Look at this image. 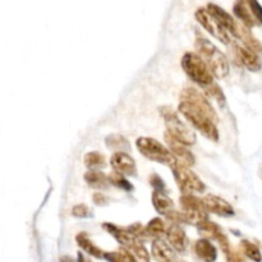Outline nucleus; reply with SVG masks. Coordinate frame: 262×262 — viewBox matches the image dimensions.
<instances>
[{"mask_svg": "<svg viewBox=\"0 0 262 262\" xmlns=\"http://www.w3.org/2000/svg\"><path fill=\"white\" fill-rule=\"evenodd\" d=\"M178 110L202 136L212 142L219 141L218 115L210 101L196 88H184Z\"/></svg>", "mask_w": 262, "mask_h": 262, "instance_id": "f257e3e1", "label": "nucleus"}, {"mask_svg": "<svg viewBox=\"0 0 262 262\" xmlns=\"http://www.w3.org/2000/svg\"><path fill=\"white\" fill-rule=\"evenodd\" d=\"M196 49L198 55L207 64L211 73L216 78H225L229 75V62L224 53L219 50L209 40L198 37L196 41Z\"/></svg>", "mask_w": 262, "mask_h": 262, "instance_id": "f03ea898", "label": "nucleus"}, {"mask_svg": "<svg viewBox=\"0 0 262 262\" xmlns=\"http://www.w3.org/2000/svg\"><path fill=\"white\" fill-rule=\"evenodd\" d=\"M182 68L184 73L189 77L192 81L200 84L201 87L207 88L214 83V75L211 73L207 64L202 60L198 54L186 53L182 58Z\"/></svg>", "mask_w": 262, "mask_h": 262, "instance_id": "7ed1b4c3", "label": "nucleus"}, {"mask_svg": "<svg viewBox=\"0 0 262 262\" xmlns=\"http://www.w3.org/2000/svg\"><path fill=\"white\" fill-rule=\"evenodd\" d=\"M136 147L140 151L141 155H144L146 159L155 161L157 164L168 165L170 168L177 164V160L173 156L168 147H165L159 141L151 137H140L136 141Z\"/></svg>", "mask_w": 262, "mask_h": 262, "instance_id": "20e7f679", "label": "nucleus"}, {"mask_svg": "<svg viewBox=\"0 0 262 262\" xmlns=\"http://www.w3.org/2000/svg\"><path fill=\"white\" fill-rule=\"evenodd\" d=\"M161 116L165 123L166 132L170 136L175 138V140L181 141L182 144L187 145V146H192L196 144V134L192 129L188 127L187 124H184L182 122V119L172 108L169 106H164L160 109Z\"/></svg>", "mask_w": 262, "mask_h": 262, "instance_id": "39448f33", "label": "nucleus"}, {"mask_svg": "<svg viewBox=\"0 0 262 262\" xmlns=\"http://www.w3.org/2000/svg\"><path fill=\"white\" fill-rule=\"evenodd\" d=\"M172 170L173 177L183 194H194L205 192L206 189L205 183L188 166H184L177 162L172 168Z\"/></svg>", "mask_w": 262, "mask_h": 262, "instance_id": "423d86ee", "label": "nucleus"}, {"mask_svg": "<svg viewBox=\"0 0 262 262\" xmlns=\"http://www.w3.org/2000/svg\"><path fill=\"white\" fill-rule=\"evenodd\" d=\"M181 207L182 214L184 216L186 223L197 225L200 223L207 220V210L203 205L202 198H198L194 194H183L181 197Z\"/></svg>", "mask_w": 262, "mask_h": 262, "instance_id": "0eeeda50", "label": "nucleus"}, {"mask_svg": "<svg viewBox=\"0 0 262 262\" xmlns=\"http://www.w3.org/2000/svg\"><path fill=\"white\" fill-rule=\"evenodd\" d=\"M196 19L197 22L200 23L210 35H212L216 40H219L223 44L228 45L230 44V34L228 32V30L219 22L218 19L215 17H212L211 13L207 10V8H200V9L196 12Z\"/></svg>", "mask_w": 262, "mask_h": 262, "instance_id": "6e6552de", "label": "nucleus"}, {"mask_svg": "<svg viewBox=\"0 0 262 262\" xmlns=\"http://www.w3.org/2000/svg\"><path fill=\"white\" fill-rule=\"evenodd\" d=\"M164 138H165V142L166 145H168V149L170 150V152L173 153V156L175 157V160H177L178 164H182V165L190 168V166L196 162L193 153L190 152L187 145L182 144L181 141L175 140L168 132L164 134Z\"/></svg>", "mask_w": 262, "mask_h": 262, "instance_id": "1a4fd4ad", "label": "nucleus"}, {"mask_svg": "<svg viewBox=\"0 0 262 262\" xmlns=\"http://www.w3.org/2000/svg\"><path fill=\"white\" fill-rule=\"evenodd\" d=\"M110 165L114 172L120 173L125 177H136L137 166L133 157L128 152H114L110 157Z\"/></svg>", "mask_w": 262, "mask_h": 262, "instance_id": "9d476101", "label": "nucleus"}, {"mask_svg": "<svg viewBox=\"0 0 262 262\" xmlns=\"http://www.w3.org/2000/svg\"><path fill=\"white\" fill-rule=\"evenodd\" d=\"M203 205L206 207L209 212H212L218 216H223V218H230L235 214L234 209L231 206L228 201H225L224 198L219 196H214V194H207L202 198Z\"/></svg>", "mask_w": 262, "mask_h": 262, "instance_id": "9b49d317", "label": "nucleus"}, {"mask_svg": "<svg viewBox=\"0 0 262 262\" xmlns=\"http://www.w3.org/2000/svg\"><path fill=\"white\" fill-rule=\"evenodd\" d=\"M207 10L211 13L212 17H215L219 22L222 23V25L224 26L226 30H228L229 34L233 35V36H235V37H238V36H239V27L240 26H238V23L235 22L234 18H233V17L229 14V13L225 12V10L223 9V8H220L219 5H215V4H211V3L207 5Z\"/></svg>", "mask_w": 262, "mask_h": 262, "instance_id": "f8f14e48", "label": "nucleus"}, {"mask_svg": "<svg viewBox=\"0 0 262 262\" xmlns=\"http://www.w3.org/2000/svg\"><path fill=\"white\" fill-rule=\"evenodd\" d=\"M166 239L173 250L177 252H184L187 250L188 238L186 235V231L182 229L179 224H172L168 226L166 230Z\"/></svg>", "mask_w": 262, "mask_h": 262, "instance_id": "ddd939ff", "label": "nucleus"}, {"mask_svg": "<svg viewBox=\"0 0 262 262\" xmlns=\"http://www.w3.org/2000/svg\"><path fill=\"white\" fill-rule=\"evenodd\" d=\"M235 49H237L238 59L240 60V63H242L248 71H251V72H259L260 69L262 68V63L261 59H260V55H257L256 53H253L250 49H247L244 45H237Z\"/></svg>", "mask_w": 262, "mask_h": 262, "instance_id": "4468645a", "label": "nucleus"}, {"mask_svg": "<svg viewBox=\"0 0 262 262\" xmlns=\"http://www.w3.org/2000/svg\"><path fill=\"white\" fill-rule=\"evenodd\" d=\"M194 252L203 262H215L218 259L216 247L206 238H201L194 243Z\"/></svg>", "mask_w": 262, "mask_h": 262, "instance_id": "2eb2a0df", "label": "nucleus"}, {"mask_svg": "<svg viewBox=\"0 0 262 262\" xmlns=\"http://www.w3.org/2000/svg\"><path fill=\"white\" fill-rule=\"evenodd\" d=\"M152 206L159 212L160 215L168 216L170 212L174 211V202L165 192L161 190H153L152 193Z\"/></svg>", "mask_w": 262, "mask_h": 262, "instance_id": "dca6fc26", "label": "nucleus"}, {"mask_svg": "<svg viewBox=\"0 0 262 262\" xmlns=\"http://www.w3.org/2000/svg\"><path fill=\"white\" fill-rule=\"evenodd\" d=\"M151 255L157 262H172L174 259L173 248L161 239L153 240L151 246Z\"/></svg>", "mask_w": 262, "mask_h": 262, "instance_id": "f3484780", "label": "nucleus"}, {"mask_svg": "<svg viewBox=\"0 0 262 262\" xmlns=\"http://www.w3.org/2000/svg\"><path fill=\"white\" fill-rule=\"evenodd\" d=\"M233 10H234V14L237 16V18H239L246 27H253L257 23L256 18L253 16V13L251 12L250 6H248L246 0H237L234 6H233Z\"/></svg>", "mask_w": 262, "mask_h": 262, "instance_id": "a211bd4d", "label": "nucleus"}, {"mask_svg": "<svg viewBox=\"0 0 262 262\" xmlns=\"http://www.w3.org/2000/svg\"><path fill=\"white\" fill-rule=\"evenodd\" d=\"M75 242H77L79 248L87 255H90V256L96 257V259H104L105 252H103V250L99 248L86 233H78L77 237H75Z\"/></svg>", "mask_w": 262, "mask_h": 262, "instance_id": "6ab92c4d", "label": "nucleus"}, {"mask_svg": "<svg viewBox=\"0 0 262 262\" xmlns=\"http://www.w3.org/2000/svg\"><path fill=\"white\" fill-rule=\"evenodd\" d=\"M83 178L88 187L95 189H106L110 184L109 175H105L100 170H88Z\"/></svg>", "mask_w": 262, "mask_h": 262, "instance_id": "aec40b11", "label": "nucleus"}, {"mask_svg": "<svg viewBox=\"0 0 262 262\" xmlns=\"http://www.w3.org/2000/svg\"><path fill=\"white\" fill-rule=\"evenodd\" d=\"M238 38L242 40V42H243V45L247 47V49L252 50L253 53H256L257 55H262V44L256 37H255V36H253L252 34H251L248 27L240 25L239 36H238Z\"/></svg>", "mask_w": 262, "mask_h": 262, "instance_id": "412c9836", "label": "nucleus"}, {"mask_svg": "<svg viewBox=\"0 0 262 262\" xmlns=\"http://www.w3.org/2000/svg\"><path fill=\"white\" fill-rule=\"evenodd\" d=\"M105 144L110 150L115 151V152H128L131 150L128 140L123 137L122 134H110V136L105 138Z\"/></svg>", "mask_w": 262, "mask_h": 262, "instance_id": "4be33fe9", "label": "nucleus"}, {"mask_svg": "<svg viewBox=\"0 0 262 262\" xmlns=\"http://www.w3.org/2000/svg\"><path fill=\"white\" fill-rule=\"evenodd\" d=\"M197 230H198V233H200L201 235L206 238V239L211 238V239L218 240L219 238L224 234V231L222 230V228H220L218 224L209 222V220H205V222L200 223V224L197 225Z\"/></svg>", "mask_w": 262, "mask_h": 262, "instance_id": "5701e85b", "label": "nucleus"}, {"mask_svg": "<svg viewBox=\"0 0 262 262\" xmlns=\"http://www.w3.org/2000/svg\"><path fill=\"white\" fill-rule=\"evenodd\" d=\"M240 250L242 253L244 255V257L250 259L253 262H261L262 261V255L259 247L255 243L250 242V240L243 239L240 242Z\"/></svg>", "mask_w": 262, "mask_h": 262, "instance_id": "b1692460", "label": "nucleus"}, {"mask_svg": "<svg viewBox=\"0 0 262 262\" xmlns=\"http://www.w3.org/2000/svg\"><path fill=\"white\" fill-rule=\"evenodd\" d=\"M145 229H146L147 237L155 238H159L161 237L162 234H166V230H168L165 223L162 222L160 218H155L152 219V220H150L149 224L145 226Z\"/></svg>", "mask_w": 262, "mask_h": 262, "instance_id": "393cba45", "label": "nucleus"}, {"mask_svg": "<svg viewBox=\"0 0 262 262\" xmlns=\"http://www.w3.org/2000/svg\"><path fill=\"white\" fill-rule=\"evenodd\" d=\"M83 162L90 170H97V169L104 168L106 165L105 157L97 151H91V152L86 153L83 156Z\"/></svg>", "mask_w": 262, "mask_h": 262, "instance_id": "a878e982", "label": "nucleus"}, {"mask_svg": "<svg viewBox=\"0 0 262 262\" xmlns=\"http://www.w3.org/2000/svg\"><path fill=\"white\" fill-rule=\"evenodd\" d=\"M125 250H128L131 252L136 262H150V255L147 252L146 247L141 243V240L136 242V243L132 244L128 248H125Z\"/></svg>", "mask_w": 262, "mask_h": 262, "instance_id": "bb28decb", "label": "nucleus"}, {"mask_svg": "<svg viewBox=\"0 0 262 262\" xmlns=\"http://www.w3.org/2000/svg\"><path fill=\"white\" fill-rule=\"evenodd\" d=\"M104 259L108 262H136L128 250L120 248L114 252H105Z\"/></svg>", "mask_w": 262, "mask_h": 262, "instance_id": "cd10ccee", "label": "nucleus"}, {"mask_svg": "<svg viewBox=\"0 0 262 262\" xmlns=\"http://www.w3.org/2000/svg\"><path fill=\"white\" fill-rule=\"evenodd\" d=\"M109 181H110V184H112V186H115V187H118V188H122V189H124V190L133 189V186L129 183L128 179L125 178V175L120 174V173H116V172L112 173V174L109 175Z\"/></svg>", "mask_w": 262, "mask_h": 262, "instance_id": "c85d7f7f", "label": "nucleus"}, {"mask_svg": "<svg viewBox=\"0 0 262 262\" xmlns=\"http://www.w3.org/2000/svg\"><path fill=\"white\" fill-rule=\"evenodd\" d=\"M205 90H206L207 94L211 95V96L214 97V99H215V100L218 101L219 104H220V105L222 106L224 105L225 104V95H224V92H223L222 87H220L218 83H215V82H214L211 86H209V87L205 88Z\"/></svg>", "mask_w": 262, "mask_h": 262, "instance_id": "c756f323", "label": "nucleus"}, {"mask_svg": "<svg viewBox=\"0 0 262 262\" xmlns=\"http://www.w3.org/2000/svg\"><path fill=\"white\" fill-rule=\"evenodd\" d=\"M72 215L75 216V218H79V219H90L94 216V214H92L90 207L86 206L84 203H78V205L73 206Z\"/></svg>", "mask_w": 262, "mask_h": 262, "instance_id": "7c9ffc66", "label": "nucleus"}, {"mask_svg": "<svg viewBox=\"0 0 262 262\" xmlns=\"http://www.w3.org/2000/svg\"><path fill=\"white\" fill-rule=\"evenodd\" d=\"M247 4H248V6H250L251 12L253 13V16H255V18H256L257 22L260 23V25H262V6L261 4L257 1V0H246Z\"/></svg>", "mask_w": 262, "mask_h": 262, "instance_id": "2f4dec72", "label": "nucleus"}, {"mask_svg": "<svg viewBox=\"0 0 262 262\" xmlns=\"http://www.w3.org/2000/svg\"><path fill=\"white\" fill-rule=\"evenodd\" d=\"M224 255L226 257V262H246L244 255L239 253L238 251L233 250V248H228L226 251H224Z\"/></svg>", "mask_w": 262, "mask_h": 262, "instance_id": "473e14b6", "label": "nucleus"}, {"mask_svg": "<svg viewBox=\"0 0 262 262\" xmlns=\"http://www.w3.org/2000/svg\"><path fill=\"white\" fill-rule=\"evenodd\" d=\"M150 182H151V186L153 187V189H155V190H161V192H165V182L162 181V179L160 178L159 175H156V174L151 175Z\"/></svg>", "mask_w": 262, "mask_h": 262, "instance_id": "72a5a7b5", "label": "nucleus"}, {"mask_svg": "<svg viewBox=\"0 0 262 262\" xmlns=\"http://www.w3.org/2000/svg\"><path fill=\"white\" fill-rule=\"evenodd\" d=\"M92 201H94V203L97 205V206H103V205H106L109 200H108V197L105 194L97 192V193H94V196H92Z\"/></svg>", "mask_w": 262, "mask_h": 262, "instance_id": "f704fd0d", "label": "nucleus"}, {"mask_svg": "<svg viewBox=\"0 0 262 262\" xmlns=\"http://www.w3.org/2000/svg\"><path fill=\"white\" fill-rule=\"evenodd\" d=\"M77 262H91L87 257L82 255V253H78V259H77Z\"/></svg>", "mask_w": 262, "mask_h": 262, "instance_id": "c9c22d12", "label": "nucleus"}]
</instances>
